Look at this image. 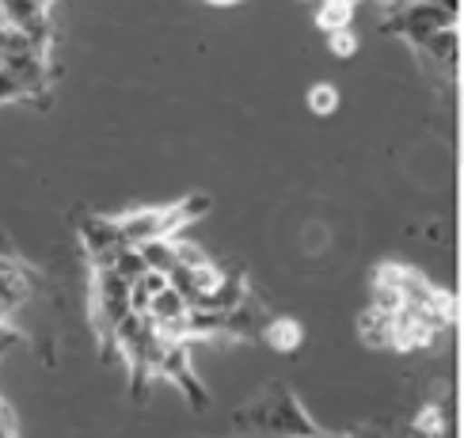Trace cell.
I'll return each instance as SVG.
<instances>
[{
  "label": "cell",
  "instance_id": "1",
  "mask_svg": "<svg viewBox=\"0 0 464 438\" xmlns=\"http://www.w3.org/2000/svg\"><path fill=\"white\" fill-rule=\"evenodd\" d=\"M446 27H457V15L438 8L434 0H415V5H403L400 12H392V19H384V31L411 38L415 46L422 38H430L434 31H446Z\"/></svg>",
  "mask_w": 464,
  "mask_h": 438
},
{
  "label": "cell",
  "instance_id": "2",
  "mask_svg": "<svg viewBox=\"0 0 464 438\" xmlns=\"http://www.w3.org/2000/svg\"><path fill=\"white\" fill-rule=\"evenodd\" d=\"M81 240H84V252L92 256L95 271H107L111 267V256L122 248V237H119V225L114 221H103V218H88L81 225Z\"/></svg>",
  "mask_w": 464,
  "mask_h": 438
},
{
  "label": "cell",
  "instance_id": "3",
  "mask_svg": "<svg viewBox=\"0 0 464 438\" xmlns=\"http://www.w3.org/2000/svg\"><path fill=\"white\" fill-rule=\"evenodd\" d=\"M419 50L430 57L434 65H446L450 73H457V57H460V34L457 27H446V31H434L430 38H422Z\"/></svg>",
  "mask_w": 464,
  "mask_h": 438
},
{
  "label": "cell",
  "instance_id": "4",
  "mask_svg": "<svg viewBox=\"0 0 464 438\" xmlns=\"http://www.w3.org/2000/svg\"><path fill=\"white\" fill-rule=\"evenodd\" d=\"M263 339H266V347L270 351H278V355H294L301 347V339H304V328H301V320L294 316H275L263 328Z\"/></svg>",
  "mask_w": 464,
  "mask_h": 438
},
{
  "label": "cell",
  "instance_id": "5",
  "mask_svg": "<svg viewBox=\"0 0 464 438\" xmlns=\"http://www.w3.org/2000/svg\"><path fill=\"white\" fill-rule=\"evenodd\" d=\"M358 336H362V343L365 347H392V313H381V309H365L362 316H358Z\"/></svg>",
  "mask_w": 464,
  "mask_h": 438
},
{
  "label": "cell",
  "instance_id": "6",
  "mask_svg": "<svg viewBox=\"0 0 464 438\" xmlns=\"http://www.w3.org/2000/svg\"><path fill=\"white\" fill-rule=\"evenodd\" d=\"M138 252H141L145 271H157V275H171V271H176V252H171V237H164V240H145V244H138Z\"/></svg>",
  "mask_w": 464,
  "mask_h": 438
},
{
  "label": "cell",
  "instance_id": "7",
  "mask_svg": "<svg viewBox=\"0 0 464 438\" xmlns=\"http://www.w3.org/2000/svg\"><path fill=\"white\" fill-rule=\"evenodd\" d=\"M351 19H354V5H346V0H320V12H316V27L320 31H343V27H351Z\"/></svg>",
  "mask_w": 464,
  "mask_h": 438
},
{
  "label": "cell",
  "instance_id": "8",
  "mask_svg": "<svg viewBox=\"0 0 464 438\" xmlns=\"http://www.w3.org/2000/svg\"><path fill=\"white\" fill-rule=\"evenodd\" d=\"M107 271H114V275H119L122 282H138V278L145 275V263H141V252H138V248H133V244H122V248H119V252H114V256H111V267H107Z\"/></svg>",
  "mask_w": 464,
  "mask_h": 438
},
{
  "label": "cell",
  "instance_id": "9",
  "mask_svg": "<svg viewBox=\"0 0 464 438\" xmlns=\"http://www.w3.org/2000/svg\"><path fill=\"white\" fill-rule=\"evenodd\" d=\"M411 434L415 438H441V434H446V412H441L438 404L419 408L415 423H411Z\"/></svg>",
  "mask_w": 464,
  "mask_h": 438
},
{
  "label": "cell",
  "instance_id": "10",
  "mask_svg": "<svg viewBox=\"0 0 464 438\" xmlns=\"http://www.w3.org/2000/svg\"><path fill=\"white\" fill-rule=\"evenodd\" d=\"M339 107V88L335 84H313L308 88V111L313 114H335Z\"/></svg>",
  "mask_w": 464,
  "mask_h": 438
},
{
  "label": "cell",
  "instance_id": "11",
  "mask_svg": "<svg viewBox=\"0 0 464 438\" xmlns=\"http://www.w3.org/2000/svg\"><path fill=\"white\" fill-rule=\"evenodd\" d=\"M327 50H332L335 57H354V50H358V34H354L351 27L332 31V34H327Z\"/></svg>",
  "mask_w": 464,
  "mask_h": 438
},
{
  "label": "cell",
  "instance_id": "12",
  "mask_svg": "<svg viewBox=\"0 0 464 438\" xmlns=\"http://www.w3.org/2000/svg\"><path fill=\"white\" fill-rule=\"evenodd\" d=\"M19 95H27L24 84L15 81V76L8 69H0V103H8V100H19Z\"/></svg>",
  "mask_w": 464,
  "mask_h": 438
},
{
  "label": "cell",
  "instance_id": "13",
  "mask_svg": "<svg viewBox=\"0 0 464 438\" xmlns=\"http://www.w3.org/2000/svg\"><path fill=\"white\" fill-rule=\"evenodd\" d=\"M8 252H12V244H8L5 233H0V259H8Z\"/></svg>",
  "mask_w": 464,
  "mask_h": 438
},
{
  "label": "cell",
  "instance_id": "14",
  "mask_svg": "<svg viewBox=\"0 0 464 438\" xmlns=\"http://www.w3.org/2000/svg\"><path fill=\"white\" fill-rule=\"evenodd\" d=\"M206 5H214V8H232V5H240V0H206Z\"/></svg>",
  "mask_w": 464,
  "mask_h": 438
},
{
  "label": "cell",
  "instance_id": "15",
  "mask_svg": "<svg viewBox=\"0 0 464 438\" xmlns=\"http://www.w3.org/2000/svg\"><path fill=\"white\" fill-rule=\"evenodd\" d=\"M289 438H327V434H316V431H313V434H289Z\"/></svg>",
  "mask_w": 464,
  "mask_h": 438
},
{
  "label": "cell",
  "instance_id": "16",
  "mask_svg": "<svg viewBox=\"0 0 464 438\" xmlns=\"http://www.w3.org/2000/svg\"><path fill=\"white\" fill-rule=\"evenodd\" d=\"M34 5H38V8H46V5H53V0H34Z\"/></svg>",
  "mask_w": 464,
  "mask_h": 438
},
{
  "label": "cell",
  "instance_id": "17",
  "mask_svg": "<svg viewBox=\"0 0 464 438\" xmlns=\"http://www.w3.org/2000/svg\"><path fill=\"white\" fill-rule=\"evenodd\" d=\"M0 27H5V15H0Z\"/></svg>",
  "mask_w": 464,
  "mask_h": 438
},
{
  "label": "cell",
  "instance_id": "18",
  "mask_svg": "<svg viewBox=\"0 0 464 438\" xmlns=\"http://www.w3.org/2000/svg\"><path fill=\"white\" fill-rule=\"evenodd\" d=\"M346 5H358V0H346Z\"/></svg>",
  "mask_w": 464,
  "mask_h": 438
}]
</instances>
